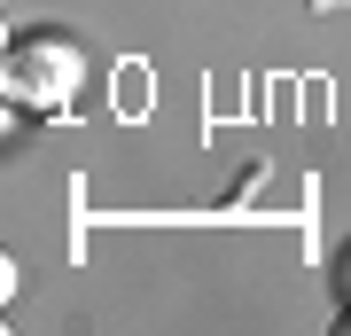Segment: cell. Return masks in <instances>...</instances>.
<instances>
[{"mask_svg":"<svg viewBox=\"0 0 351 336\" xmlns=\"http://www.w3.org/2000/svg\"><path fill=\"white\" fill-rule=\"evenodd\" d=\"M0 87H8V102L32 110V117L63 110V102L78 94V47H63V39H24V47H8Z\"/></svg>","mask_w":351,"mask_h":336,"instance_id":"cell-1","label":"cell"},{"mask_svg":"<svg viewBox=\"0 0 351 336\" xmlns=\"http://www.w3.org/2000/svg\"><path fill=\"white\" fill-rule=\"evenodd\" d=\"M336 289H343V305H351V250H343V266H336Z\"/></svg>","mask_w":351,"mask_h":336,"instance_id":"cell-2","label":"cell"},{"mask_svg":"<svg viewBox=\"0 0 351 336\" xmlns=\"http://www.w3.org/2000/svg\"><path fill=\"white\" fill-rule=\"evenodd\" d=\"M336 328H343V336H351V305H343V321H336Z\"/></svg>","mask_w":351,"mask_h":336,"instance_id":"cell-3","label":"cell"}]
</instances>
